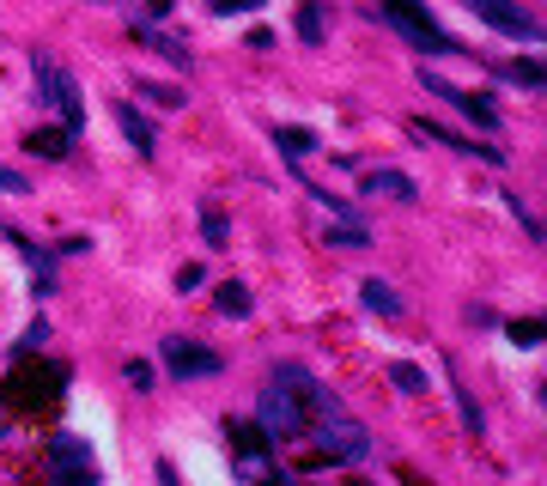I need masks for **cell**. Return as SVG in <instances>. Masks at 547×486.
Returning <instances> with one entry per match:
<instances>
[{
  "label": "cell",
  "instance_id": "1",
  "mask_svg": "<svg viewBox=\"0 0 547 486\" xmlns=\"http://www.w3.org/2000/svg\"><path fill=\"white\" fill-rule=\"evenodd\" d=\"M61 389H67V365H49V359L25 353L7 371V383H0V401H7V414H55Z\"/></svg>",
  "mask_w": 547,
  "mask_h": 486
},
{
  "label": "cell",
  "instance_id": "2",
  "mask_svg": "<svg viewBox=\"0 0 547 486\" xmlns=\"http://www.w3.org/2000/svg\"><path fill=\"white\" fill-rule=\"evenodd\" d=\"M383 19L396 25L414 49H426V55H462V43L426 19V7H420V0H383Z\"/></svg>",
  "mask_w": 547,
  "mask_h": 486
},
{
  "label": "cell",
  "instance_id": "3",
  "mask_svg": "<svg viewBox=\"0 0 547 486\" xmlns=\"http://www.w3.org/2000/svg\"><path fill=\"white\" fill-rule=\"evenodd\" d=\"M31 73H37L43 104H55V110H61V128H67V134H80V128H86V98H80V86H73V79H67L49 55H37V61H31Z\"/></svg>",
  "mask_w": 547,
  "mask_h": 486
},
{
  "label": "cell",
  "instance_id": "4",
  "mask_svg": "<svg viewBox=\"0 0 547 486\" xmlns=\"http://www.w3.org/2000/svg\"><path fill=\"white\" fill-rule=\"evenodd\" d=\"M256 426L280 444V438H298L304 426H310V414H304V401L292 395V389H280V383H268L262 389V408H256Z\"/></svg>",
  "mask_w": 547,
  "mask_h": 486
},
{
  "label": "cell",
  "instance_id": "5",
  "mask_svg": "<svg viewBox=\"0 0 547 486\" xmlns=\"http://www.w3.org/2000/svg\"><path fill=\"white\" fill-rule=\"evenodd\" d=\"M317 444H323V456H329V462H365V456H371V432H365L359 420H347L341 408H335V414H323Z\"/></svg>",
  "mask_w": 547,
  "mask_h": 486
},
{
  "label": "cell",
  "instance_id": "6",
  "mask_svg": "<svg viewBox=\"0 0 547 486\" xmlns=\"http://www.w3.org/2000/svg\"><path fill=\"white\" fill-rule=\"evenodd\" d=\"M420 86H426V98H444L450 110H462L481 134H499V110H493L481 92H462V86H450V79H438V73H426V67H420Z\"/></svg>",
  "mask_w": 547,
  "mask_h": 486
},
{
  "label": "cell",
  "instance_id": "7",
  "mask_svg": "<svg viewBox=\"0 0 547 486\" xmlns=\"http://www.w3.org/2000/svg\"><path fill=\"white\" fill-rule=\"evenodd\" d=\"M49 468H55V480H67V486H86V480L98 474V468H92V444L73 438V432L49 438Z\"/></svg>",
  "mask_w": 547,
  "mask_h": 486
},
{
  "label": "cell",
  "instance_id": "8",
  "mask_svg": "<svg viewBox=\"0 0 547 486\" xmlns=\"http://www.w3.org/2000/svg\"><path fill=\"white\" fill-rule=\"evenodd\" d=\"M159 353H165V365H171V377H219L225 371V359L219 353H207V347H195V341H183V335H171V341H159Z\"/></svg>",
  "mask_w": 547,
  "mask_h": 486
},
{
  "label": "cell",
  "instance_id": "9",
  "mask_svg": "<svg viewBox=\"0 0 547 486\" xmlns=\"http://www.w3.org/2000/svg\"><path fill=\"white\" fill-rule=\"evenodd\" d=\"M475 19H487L493 31H505V37H523V43H541V25L523 13V7H511V0H462Z\"/></svg>",
  "mask_w": 547,
  "mask_h": 486
},
{
  "label": "cell",
  "instance_id": "10",
  "mask_svg": "<svg viewBox=\"0 0 547 486\" xmlns=\"http://www.w3.org/2000/svg\"><path fill=\"white\" fill-rule=\"evenodd\" d=\"M408 134H420V140H432V146H450V152H468V158H487V165H505V152H499V146H475V140L450 134L444 122H426V116H414Z\"/></svg>",
  "mask_w": 547,
  "mask_h": 486
},
{
  "label": "cell",
  "instance_id": "11",
  "mask_svg": "<svg viewBox=\"0 0 547 486\" xmlns=\"http://www.w3.org/2000/svg\"><path fill=\"white\" fill-rule=\"evenodd\" d=\"M365 195H389V201H402V207L420 201L414 177H402V171H371V177H365Z\"/></svg>",
  "mask_w": 547,
  "mask_h": 486
},
{
  "label": "cell",
  "instance_id": "12",
  "mask_svg": "<svg viewBox=\"0 0 547 486\" xmlns=\"http://www.w3.org/2000/svg\"><path fill=\"white\" fill-rule=\"evenodd\" d=\"M225 438H231V450H238V456H262L274 438L262 432V426H250V420H225Z\"/></svg>",
  "mask_w": 547,
  "mask_h": 486
},
{
  "label": "cell",
  "instance_id": "13",
  "mask_svg": "<svg viewBox=\"0 0 547 486\" xmlns=\"http://www.w3.org/2000/svg\"><path fill=\"white\" fill-rule=\"evenodd\" d=\"M67 146H73V134H67V128H37V134L25 140V152L49 158V165H61V158H67Z\"/></svg>",
  "mask_w": 547,
  "mask_h": 486
},
{
  "label": "cell",
  "instance_id": "14",
  "mask_svg": "<svg viewBox=\"0 0 547 486\" xmlns=\"http://www.w3.org/2000/svg\"><path fill=\"white\" fill-rule=\"evenodd\" d=\"M134 37H140V43H146V49H159V55H165V61H171V67H189V49H183V43H177V37H165V31H152V25H146V19H140V25H134Z\"/></svg>",
  "mask_w": 547,
  "mask_h": 486
},
{
  "label": "cell",
  "instance_id": "15",
  "mask_svg": "<svg viewBox=\"0 0 547 486\" xmlns=\"http://www.w3.org/2000/svg\"><path fill=\"white\" fill-rule=\"evenodd\" d=\"M116 122H122V134L134 140V152H140V158H152V152H159V146H152V128H146V116H140L134 104H122V110H116Z\"/></svg>",
  "mask_w": 547,
  "mask_h": 486
},
{
  "label": "cell",
  "instance_id": "16",
  "mask_svg": "<svg viewBox=\"0 0 547 486\" xmlns=\"http://www.w3.org/2000/svg\"><path fill=\"white\" fill-rule=\"evenodd\" d=\"M359 298H365V310H377V316H402V298H396V286H389V280H365Z\"/></svg>",
  "mask_w": 547,
  "mask_h": 486
},
{
  "label": "cell",
  "instance_id": "17",
  "mask_svg": "<svg viewBox=\"0 0 547 486\" xmlns=\"http://www.w3.org/2000/svg\"><path fill=\"white\" fill-rule=\"evenodd\" d=\"M274 146L286 158H310V152H317V134H310V128H274Z\"/></svg>",
  "mask_w": 547,
  "mask_h": 486
},
{
  "label": "cell",
  "instance_id": "18",
  "mask_svg": "<svg viewBox=\"0 0 547 486\" xmlns=\"http://www.w3.org/2000/svg\"><path fill=\"white\" fill-rule=\"evenodd\" d=\"M134 92H140V98H152L159 110H183V104H189L177 86H159V79H134Z\"/></svg>",
  "mask_w": 547,
  "mask_h": 486
},
{
  "label": "cell",
  "instance_id": "19",
  "mask_svg": "<svg viewBox=\"0 0 547 486\" xmlns=\"http://www.w3.org/2000/svg\"><path fill=\"white\" fill-rule=\"evenodd\" d=\"M213 304H219V316H250V286H238V280H225Z\"/></svg>",
  "mask_w": 547,
  "mask_h": 486
},
{
  "label": "cell",
  "instance_id": "20",
  "mask_svg": "<svg viewBox=\"0 0 547 486\" xmlns=\"http://www.w3.org/2000/svg\"><path fill=\"white\" fill-rule=\"evenodd\" d=\"M505 335H511V347L535 353V347H541V316H517V322H505Z\"/></svg>",
  "mask_w": 547,
  "mask_h": 486
},
{
  "label": "cell",
  "instance_id": "21",
  "mask_svg": "<svg viewBox=\"0 0 547 486\" xmlns=\"http://www.w3.org/2000/svg\"><path fill=\"white\" fill-rule=\"evenodd\" d=\"M389 383H396L402 395H426V371H420V365H408V359L389 365Z\"/></svg>",
  "mask_w": 547,
  "mask_h": 486
},
{
  "label": "cell",
  "instance_id": "22",
  "mask_svg": "<svg viewBox=\"0 0 547 486\" xmlns=\"http://www.w3.org/2000/svg\"><path fill=\"white\" fill-rule=\"evenodd\" d=\"M329 243H335V250H365V243H371V237H365V231H359L353 219H341V225L329 231Z\"/></svg>",
  "mask_w": 547,
  "mask_h": 486
},
{
  "label": "cell",
  "instance_id": "23",
  "mask_svg": "<svg viewBox=\"0 0 547 486\" xmlns=\"http://www.w3.org/2000/svg\"><path fill=\"white\" fill-rule=\"evenodd\" d=\"M43 341H49V322L37 316V322H31V329L19 335V347H13V353H19V359H25V353H43Z\"/></svg>",
  "mask_w": 547,
  "mask_h": 486
},
{
  "label": "cell",
  "instance_id": "24",
  "mask_svg": "<svg viewBox=\"0 0 547 486\" xmlns=\"http://www.w3.org/2000/svg\"><path fill=\"white\" fill-rule=\"evenodd\" d=\"M505 73L517 79V86H529V92H541V61H511Z\"/></svg>",
  "mask_w": 547,
  "mask_h": 486
},
{
  "label": "cell",
  "instance_id": "25",
  "mask_svg": "<svg viewBox=\"0 0 547 486\" xmlns=\"http://www.w3.org/2000/svg\"><path fill=\"white\" fill-rule=\"evenodd\" d=\"M298 37H304V43H323V13H317V7L298 13Z\"/></svg>",
  "mask_w": 547,
  "mask_h": 486
},
{
  "label": "cell",
  "instance_id": "26",
  "mask_svg": "<svg viewBox=\"0 0 547 486\" xmlns=\"http://www.w3.org/2000/svg\"><path fill=\"white\" fill-rule=\"evenodd\" d=\"M128 383L146 395V389H152V365H146V359H128Z\"/></svg>",
  "mask_w": 547,
  "mask_h": 486
},
{
  "label": "cell",
  "instance_id": "27",
  "mask_svg": "<svg viewBox=\"0 0 547 486\" xmlns=\"http://www.w3.org/2000/svg\"><path fill=\"white\" fill-rule=\"evenodd\" d=\"M0 195H31V183H25L19 171H7V165H0Z\"/></svg>",
  "mask_w": 547,
  "mask_h": 486
},
{
  "label": "cell",
  "instance_id": "28",
  "mask_svg": "<svg viewBox=\"0 0 547 486\" xmlns=\"http://www.w3.org/2000/svg\"><path fill=\"white\" fill-rule=\"evenodd\" d=\"M262 0H213V13H256Z\"/></svg>",
  "mask_w": 547,
  "mask_h": 486
},
{
  "label": "cell",
  "instance_id": "29",
  "mask_svg": "<svg viewBox=\"0 0 547 486\" xmlns=\"http://www.w3.org/2000/svg\"><path fill=\"white\" fill-rule=\"evenodd\" d=\"M207 243H213V250L225 243V219H219V213H207Z\"/></svg>",
  "mask_w": 547,
  "mask_h": 486
}]
</instances>
